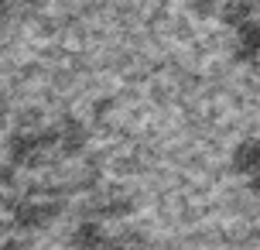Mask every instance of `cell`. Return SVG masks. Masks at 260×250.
I'll list each match as a JSON object with an SVG mask.
<instances>
[{
  "instance_id": "4",
  "label": "cell",
  "mask_w": 260,
  "mask_h": 250,
  "mask_svg": "<svg viewBox=\"0 0 260 250\" xmlns=\"http://www.w3.org/2000/svg\"><path fill=\"white\" fill-rule=\"evenodd\" d=\"M76 243H100V226H79Z\"/></svg>"
},
{
  "instance_id": "5",
  "label": "cell",
  "mask_w": 260,
  "mask_h": 250,
  "mask_svg": "<svg viewBox=\"0 0 260 250\" xmlns=\"http://www.w3.org/2000/svg\"><path fill=\"white\" fill-rule=\"evenodd\" d=\"M250 189H253V192H260V171H253V178H250Z\"/></svg>"
},
{
  "instance_id": "6",
  "label": "cell",
  "mask_w": 260,
  "mask_h": 250,
  "mask_svg": "<svg viewBox=\"0 0 260 250\" xmlns=\"http://www.w3.org/2000/svg\"><path fill=\"white\" fill-rule=\"evenodd\" d=\"M4 4H7V0H0V7H4Z\"/></svg>"
},
{
  "instance_id": "3",
  "label": "cell",
  "mask_w": 260,
  "mask_h": 250,
  "mask_svg": "<svg viewBox=\"0 0 260 250\" xmlns=\"http://www.w3.org/2000/svg\"><path fill=\"white\" fill-rule=\"evenodd\" d=\"M253 0H226V7H222V21L226 24H233V27H240L243 21H250L253 17Z\"/></svg>"
},
{
  "instance_id": "2",
  "label": "cell",
  "mask_w": 260,
  "mask_h": 250,
  "mask_svg": "<svg viewBox=\"0 0 260 250\" xmlns=\"http://www.w3.org/2000/svg\"><path fill=\"white\" fill-rule=\"evenodd\" d=\"M233 171L240 175H253L260 171V141H243L233 151Z\"/></svg>"
},
{
  "instance_id": "1",
  "label": "cell",
  "mask_w": 260,
  "mask_h": 250,
  "mask_svg": "<svg viewBox=\"0 0 260 250\" xmlns=\"http://www.w3.org/2000/svg\"><path fill=\"white\" fill-rule=\"evenodd\" d=\"M260 55V21H243L236 27V62H250Z\"/></svg>"
}]
</instances>
